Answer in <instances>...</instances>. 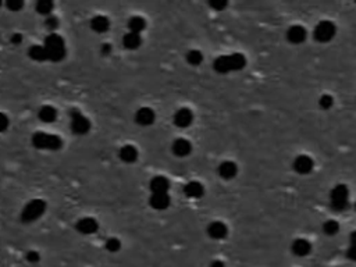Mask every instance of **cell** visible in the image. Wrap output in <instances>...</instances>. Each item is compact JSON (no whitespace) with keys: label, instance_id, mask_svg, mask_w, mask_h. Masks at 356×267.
Wrapping results in <instances>:
<instances>
[{"label":"cell","instance_id":"cell-1","mask_svg":"<svg viewBox=\"0 0 356 267\" xmlns=\"http://www.w3.org/2000/svg\"><path fill=\"white\" fill-rule=\"evenodd\" d=\"M246 66V59L242 53H232L217 57L213 63L214 71L219 74H228L232 71H240Z\"/></svg>","mask_w":356,"mask_h":267},{"label":"cell","instance_id":"cell-2","mask_svg":"<svg viewBox=\"0 0 356 267\" xmlns=\"http://www.w3.org/2000/svg\"><path fill=\"white\" fill-rule=\"evenodd\" d=\"M43 48L48 54V60L50 62H62L65 57V42L59 33H50L46 36Z\"/></svg>","mask_w":356,"mask_h":267},{"label":"cell","instance_id":"cell-3","mask_svg":"<svg viewBox=\"0 0 356 267\" xmlns=\"http://www.w3.org/2000/svg\"><path fill=\"white\" fill-rule=\"evenodd\" d=\"M32 145L41 150H59L63 146V139L59 135L39 131V133L33 134Z\"/></svg>","mask_w":356,"mask_h":267},{"label":"cell","instance_id":"cell-4","mask_svg":"<svg viewBox=\"0 0 356 267\" xmlns=\"http://www.w3.org/2000/svg\"><path fill=\"white\" fill-rule=\"evenodd\" d=\"M46 212V202L42 199H33L27 203L21 212V220L24 223H32L43 216Z\"/></svg>","mask_w":356,"mask_h":267},{"label":"cell","instance_id":"cell-5","mask_svg":"<svg viewBox=\"0 0 356 267\" xmlns=\"http://www.w3.org/2000/svg\"><path fill=\"white\" fill-rule=\"evenodd\" d=\"M348 198H349L348 186L344 184L335 185L331 191V207H333V210H335V212L346 210L349 206Z\"/></svg>","mask_w":356,"mask_h":267},{"label":"cell","instance_id":"cell-6","mask_svg":"<svg viewBox=\"0 0 356 267\" xmlns=\"http://www.w3.org/2000/svg\"><path fill=\"white\" fill-rule=\"evenodd\" d=\"M337 33V27L331 21H322L314 27L313 36L317 42H330Z\"/></svg>","mask_w":356,"mask_h":267},{"label":"cell","instance_id":"cell-7","mask_svg":"<svg viewBox=\"0 0 356 267\" xmlns=\"http://www.w3.org/2000/svg\"><path fill=\"white\" fill-rule=\"evenodd\" d=\"M71 131L77 135H85L91 130V121L80 110H73L71 113Z\"/></svg>","mask_w":356,"mask_h":267},{"label":"cell","instance_id":"cell-8","mask_svg":"<svg viewBox=\"0 0 356 267\" xmlns=\"http://www.w3.org/2000/svg\"><path fill=\"white\" fill-rule=\"evenodd\" d=\"M314 167V162L309 157V156H305V154H301L298 156L295 160H293V170L299 174H309L313 171Z\"/></svg>","mask_w":356,"mask_h":267},{"label":"cell","instance_id":"cell-9","mask_svg":"<svg viewBox=\"0 0 356 267\" xmlns=\"http://www.w3.org/2000/svg\"><path fill=\"white\" fill-rule=\"evenodd\" d=\"M75 228L84 235H91V234H94V233L97 231L99 224H97V221L95 220L94 217H84V218L77 221Z\"/></svg>","mask_w":356,"mask_h":267},{"label":"cell","instance_id":"cell-10","mask_svg":"<svg viewBox=\"0 0 356 267\" xmlns=\"http://www.w3.org/2000/svg\"><path fill=\"white\" fill-rule=\"evenodd\" d=\"M173 121L174 124L177 125L178 128H187L189 127L192 121H194V113L187 109V107H184V109H179L178 112H176L174 114V118H173Z\"/></svg>","mask_w":356,"mask_h":267},{"label":"cell","instance_id":"cell-11","mask_svg":"<svg viewBox=\"0 0 356 267\" xmlns=\"http://www.w3.org/2000/svg\"><path fill=\"white\" fill-rule=\"evenodd\" d=\"M155 120H156V114L150 107H141L135 113V121L139 125H144V127L152 125L155 123Z\"/></svg>","mask_w":356,"mask_h":267},{"label":"cell","instance_id":"cell-12","mask_svg":"<svg viewBox=\"0 0 356 267\" xmlns=\"http://www.w3.org/2000/svg\"><path fill=\"white\" fill-rule=\"evenodd\" d=\"M306 36H307V32L302 25H292L287 31V39L293 45H299V43L305 42Z\"/></svg>","mask_w":356,"mask_h":267},{"label":"cell","instance_id":"cell-13","mask_svg":"<svg viewBox=\"0 0 356 267\" xmlns=\"http://www.w3.org/2000/svg\"><path fill=\"white\" fill-rule=\"evenodd\" d=\"M149 188H150L152 194H168L170 181L163 175H157L155 178H152Z\"/></svg>","mask_w":356,"mask_h":267},{"label":"cell","instance_id":"cell-14","mask_svg":"<svg viewBox=\"0 0 356 267\" xmlns=\"http://www.w3.org/2000/svg\"><path fill=\"white\" fill-rule=\"evenodd\" d=\"M291 250L295 256L298 257H305L307 256L312 250V245L309 241H306L304 238H299V239H295L291 245Z\"/></svg>","mask_w":356,"mask_h":267},{"label":"cell","instance_id":"cell-15","mask_svg":"<svg viewBox=\"0 0 356 267\" xmlns=\"http://www.w3.org/2000/svg\"><path fill=\"white\" fill-rule=\"evenodd\" d=\"M171 150L178 157H185V156H188L192 152V145H191L188 139L178 138V139L174 141V144L171 146Z\"/></svg>","mask_w":356,"mask_h":267},{"label":"cell","instance_id":"cell-16","mask_svg":"<svg viewBox=\"0 0 356 267\" xmlns=\"http://www.w3.org/2000/svg\"><path fill=\"white\" fill-rule=\"evenodd\" d=\"M208 234L213 239H224L228 234V228L221 221H213L208 227Z\"/></svg>","mask_w":356,"mask_h":267},{"label":"cell","instance_id":"cell-17","mask_svg":"<svg viewBox=\"0 0 356 267\" xmlns=\"http://www.w3.org/2000/svg\"><path fill=\"white\" fill-rule=\"evenodd\" d=\"M171 203V199L168 194H152L149 199V205L156 210H164Z\"/></svg>","mask_w":356,"mask_h":267},{"label":"cell","instance_id":"cell-18","mask_svg":"<svg viewBox=\"0 0 356 267\" xmlns=\"http://www.w3.org/2000/svg\"><path fill=\"white\" fill-rule=\"evenodd\" d=\"M184 194L192 199H199L205 195V186L198 181H189L188 184L184 186Z\"/></svg>","mask_w":356,"mask_h":267},{"label":"cell","instance_id":"cell-19","mask_svg":"<svg viewBox=\"0 0 356 267\" xmlns=\"http://www.w3.org/2000/svg\"><path fill=\"white\" fill-rule=\"evenodd\" d=\"M118 156H120V159L124 163H128V165L129 163H135L136 160H138V149H136L135 146H132V145H126V146H123L120 149Z\"/></svg>","mask_w":356,"mask_h":267},{"label":"cell","instance_id":"cell-20","mask_svg":"<svg viewBox=\"0 0 356 267\" xmlns=\"http://www.w3.org/2000/svg\"><path fill=\"white\" fill-rule=\"evenodd\" d=\"M238 173V166L235 165L234 162H230V160H227V162H223L220 166H219V174H220L221 178H224V180H231V178H234L235 175Z\"/></svg>","mask_w":356,"mask_h":267},{"label":"cell","instance_id":"cell-21","mask_svg":"<svg viewBox=\"0 0 356 267\" xmlns=\"http://www.w3.org/2000/svg\"><path fill=\"white\" fill-rule=\"evenodd\" d=\"M91 28L97 33H103L110 28V20L106 16H95L91 20Z\"/></svg>","mask_w":356,"mask_h":267},{"label":"cell","instance_id":"cell-22","mask_svg":"<svg viewBox=\"0 0 356 267\" xmlns=\"http://www.w3.org/2000/svg\"><path fill=\"white\" fill-rule=\"evenodd\" d=\"M123 45L126 49L129 50H135L141 45H142V38L139 33H134V32H128L123 38Z\"/></svg>","mask_w":356,"mask_h":267},{"label":"cell","instance_id":"cell-23","mask_svg":"<svg viewBox=\"0 0 356 267\" xmlns=\"http://www.w3.org/2000/svg\"><path fill=\"white\" fill-rule=\"evenodd\" d=\"M38 117H39V120L43 121V123H53L57 118V110L53 106H50V104H46V106H42L39 109Z\"/></svg>","mask_w":356,"mask_h":267},{"label":"cell","instance_id":"cell-24","mask_svg":"<svg viewBox=\"0 0 356 267\" xmlns=\"http://www.w3.org/2000/svg\"><path fill=\"white\" fill-rule=\"evenodd\" d=\"M28 56H30V59L35 60V62L48 60V54H46L43 45H32L31 48L28 49Z\"/></svg>","mask_w":356,"mask_h":267},{"label":"cell","instance_id":"cell-25","mask_svg":"<svg viewBox=\"0 0 356 267\" xmlns=\"http://www.w3.org/2000/svg\"><path fill=\"white\" fill-rule=\"evenodd\" d=\"M128 28H129V32H134V33H139L144 31L146 28V21L144 17H139V16H135V17H131L128 20Z\"/></svg>","mask_w":356,"mask_h":267},{"label":"cell","instance_id":"cell-26","mask_svg":"<svg viewBox=\"0 0 356 267\" xmlns=\"http://www.w3.org/2000/svg\"><path fill=\"white\" fill-rule=\"evenodd\" d=\"M53 9H54V3L50 0H39L36 3V11L42 16H50Z\"/></svg>","mask_w":356,"mask_h":267},{"label":"cell","instance_id":"cell-27","mask_svg":"<svg viewBox=\"0 0 356 267\" xmlns=\"http://www.w3.org/2000/svg\"><path fill=\"white\" fill-rule=\"evenodd\" d=\"M187 62L191 64V66H199L200 63L203 62V54L202 51L196 50V49H192L187 53Z\"/></svg>","mask_w":356,"mask_h":267},{"label":"cell","instance_id":"cell-28","mask_svg":"<svg viewBox=\"0 0 356 267\" xmlns=\"http://www.w3.org/2000/svg\"><path fill=\"white\" fill-rule=\"evenodd\" d=\"M323 231L325 235H335L340 231V224L335 220H327L323 224Z\"/></svg>","mask_w":356,"mask_h":267},{"label":"cell","instance_id":"cell-29","mask_svg":"<svg viewBox=\"0 0 356 267\" xmlns=\"http://www.w3.org/2000/svg\"><path fill=\"white\" fill-rule=\"evenodd\" d=\"M105 247L109 252L114 253V252H118V250L121 249V242H120V239H118V238L112 236V238H109V239L106 241Z\"/></svg>","mask_w":356,"mask_h":267},{"label":"cell","instance_id":"cell-30","mask_svg":"<svg viewBox=\"0 0 356 267\" xmlns=\"http://www.w3.org/2000/svg\"><path fill=\"white\" fill-rule=\"evenodd\" d=\"M319 104H320V107H322L323 110H328V109L333 107L334 99H333L331 95H323V96L320 98V100H319Z\"/></svg>","mask_w":356,"mask_h":267},{"label":"cell","instance_id":"cell-31","mask_svg":"<svg viewBox=\"0 0 356 267\" xmlns=\"http://www.w3.org/2000/svg\"><path fill=\"white\" fill-rule=\"evenodd\" d=\"M45 25H46L48 30L54 31V30L59 28V18H57L56 16H49V17L46 18V21H45Z\"/></svg>","mask_w":356,"mask_h":267},{"label":"cell","instance_id":"cell-32","mask_svg":"<svg viewBox=\"0 0 356 267\" xmlns=\"http://www.w3.org/2000/svg\"><path fill=\"white\" fill-rule=\"evenodd\" d=\"M209 6L211 9H214V10L223 11L228 6V1H226V0H213V1H210Z\"/></svg>","mask_w":356,"mask_h":267},{"label":"cell","instance_id":"cell-33","mask_svg":"<svg viewBox=\"0 0 356 267\" xmlns=\"http://www.w3.org/2000/svg\"><path fill=\"white\" fill-rule=\"evenodd\" d=\"M6 6H7V9H10L11 11H18L24 7V1H21V0H10V1H7Z\"/></svg>","mask_w":356,"mask_h":267},{"label":"cell","instance_id":"cell-34","mask_svg":"<svg viewBox=\"0 0 356 267\" xmlns=\"http://www.w3.org/2000/svg\"><path fill=\"white\" fill-rule=\"evenodd\" d=\"M9 125H10V120H9V117L6 116L4 113H1L0 112V133H4L7 128H9Z\"/></svg>","mask_w":356,"mask_h":267},{"label":"cell","instance_id":"cell-35","mask_svg":"<svg viewBox=\"0 0 356 267\" xmlns=\"http://www.w3.org/2000/svg\"><path fill=\"white\" fill-rule=\"evenodd\" d=\"M39 259H41V255H39L36 250H30V252L27 253V260H28V262H31V263H36V262H39Z\"/></svg>","mask_w":356,"mask_h":267},{"label":"cell","instance_id":"cell-36","mask_svg":"<svg viewBox=\"0 0 356 267\" xmlns=\"http://www.w3.org/2000/svg\"><path fill=\"white\" fill-rule=\"evenodd\" d=\"M346 256H348V259H351V260L356 262V245L355 244H351V245H349L348 250H346Z\"/></svg>","mask_w":356,"mask_h":267},{"label":"cell","instance_id":"cell-37","mask_svg":"<svg viewBox=\"0 0 356 267\" xmlns=\"http://www.w3.org/2000/svg\"><path fill=\"white\" fill-rule=\"evenodd\" d=\"M10 42L13 45H16V46L20 45L22 42V35H20V33H13L10 38Z\"/></svg>","mask_w":356,"mask_h":267},{"label":"cell","instance_id":"cell-38","mask_svg":"<svg viewBox=\"0 0 356 267\" xmlns=\"http://www.w3.org/2000/svg\"><path fill=\"white\" fill-rule=\"evenodd\" d=\"M100 51H102V54H103V56H109V54L112 53V46H110L109 43H105V45L102 46Z\"/></svg>","mask_w":356,"mask_h":267},{"label":"cell","instance_id":"cell-39","mask_svg":"<svg viewBox=\"0 0 356 267\" xmlns=\"http://www.w3.org/2000/svg\"><path fill=\"white\" fill-rule=\"evenodd\" d=\"M210 267H226V265H224L221 260H213V262L210 263Z\"/></svg>","mask_w":356,"mask_h":267},{"label":"cell","instance_id":"cell-40","mask_svg":"<svg viewBox=\"0 0 356 267\" xmlns=\"http://www.w3.org/2000/svg\"><path fill=\"white\" fill-rule=\"evenodd\" d=\"M349 241H351V244H355L356 245V231H354L351 236H349Z\"/></svg>","mask_w":356,"mask_h":267},{"label":"cell","instance_id":"cell-41","mask_svg":"<svg viewBox=\"0 0 356 267\" xmlns=\"http://www.w3.org/2000/svg\"><path fill=\"white\" fill-rule=\"evenodd\" d=\"M0 6H1V3H0Z\"/></svg>","mask_w":356,"mask_h":267},{"label":"cell","instance_id":"cell-42","mask_svg":"<svg viewBox=\"0 0 356 267\" xmlns=\"http://www.w3.org/2000/svg\"><path fill=\"white\" fill-rule=\"evenodd\" d=\"M355 207H356V205H355Z\"/></svg>","mask_w":356,"mask_h":267}]
</instances>
